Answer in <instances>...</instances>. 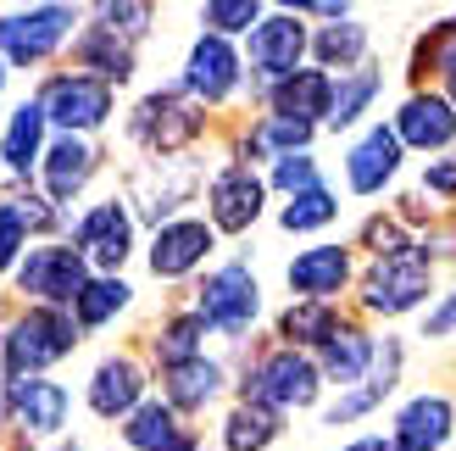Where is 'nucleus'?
<instances>
[{
  "label": "nucleus",
  "mask_w": 456,
  "mask_h": 451,
  "mask_svg": "<svg viewBox=\"0 0 456 451\" xmlns=\"http://www.w3.org/2000/svg\"><path fill=\"white\" fill-rule=\"evenodd\" d=\"M73 346H78V324L67 318V312H56V307H34L28 318L12 324L0 363H6L12 379H39V368L61 363Z\"/></svg>",
  "instance_id": "nucleus-1"
},
{
  "label": "nucleus",
  "mask_w": 456,
  "mask_h": 451,
  "mask_svg": "<svg viewBox=\"0 0 456 451\" xmlns=\"http://www.w3.org/2000/svg\"><path fill=\"white\" fill-rule=\"evenodd\" d=\"M317 379H323V368L312 363V357H301L295 346L262 357L256 368L245 373V401H262V407H312L317 401Z\"/></svg>",
  "instance_id": "nucleus-2"
},
{
  "label": "nucleus",
  "mask_w": 456,
  "mask_h": 451,
  "mask_svg": "<svg viewBox=\"0 0 456 451\" xmlns=\"http://www.w3.org/2000/svg\"><path fill=\"white\" fill-rule=\"evenodd\" d=\"M67 29H78V17L67 6H28V12H6L0 17V56L12 67H34L67 39Z\"/></svg>",
  "instance_id": "nucleus-3"
},
{
  "label": "nucleus",
  "mask_w": 456,
  "mask_h": 451,
  "mask_svg": "<svg viewBox=\"0 0 456 451\" xmlns=\"http://www.w3.org/2000/svg\"><path fill=\"white\" fill-rule=\"evenodd\" d=\"M39 106L61 134H89V128H101L111 118V84L89 78V73H61V78L45 84Z\"/></svg>",
  "instance_id": "nucleus-4"
},
{
  "label": "nucleus",
  "mask_w": 456,
  "mask_h": 451,
  "mask_svg": "<svg viewBox=\"0 0 456 451\" xmlns=\"http://www.w3.org/2000/svg\"><path fill=\"white\" fill-rule=\"evenodd\" d=\"M195 312H200L212 329H223V334H245L250 324H256V312H262L256 274H250L245 262L217 267V274L200 284V307H195Z\"/></svg>",
  "instance_id": "nucleus-5"
},
{
  "label": "nucleus",
  "mask_w": 456,
  "mask_h": 451,
  "mask_svg": "<svg viewBox=\"0 0 456 451\" xmlns=\"http://www.w3.org/2000/svg\"><path fill=\"white\" fill-rule=\"evenodd\" d=\"M89 257L73 251V245H39V251H28V262L17 267V284L22 296H34L45 307H61V301H78L84 284H89Z\"/></svg>",
  "instance_id": "nucleus-6"
},
{
  "label": "nucleus",
  "mask_w": 456,
  "mask_h": 451,
  "mask_svg": "<svg viewBox=\"0 0 456 451\" xmlns=\"http://www.w3.org/2000/svg\"><path fill=\"white\" fill-rule=\"evenodd\" d=\"M428 262L418 251L406 257H390V262H373L368 284H362V301H368V312H384V318H401V312H412L423 296H428Z\"/></svg>",
  "instance_id": "nucleus-7"
},
{
  "label": "nucleus",
  "mask_w": 456,
  "mask_h": 451,
  "mask_svg": "<svg viewBox=\"0 0 456 451\" xmlns=\"http://www.w3.org/2000/svg\"><path fill=\"white\" fill-rule=\"evenodd\" d=\"M306 45H312V34H306V22L295 17V12L262 17L256 29H250V67H256L262 78L284 84V78H295V73H301L295 62L306 56Z\"/></svg>",
  "instance_id": "nucleus-8"
},
{
  "label": "nucleus",
  "mask_w": 456,
  "mask_h": 451,
  "mask_svg": "<svg viewBox=\"0 0 456 451\" xmlns=\"http://www.w3.org/2000/svg\"><path fill=\"white\" fill-rule=\"evenodd\" d=\"M212 240H217V229H212V223H200V217L162 223L156 240H151V274L156 279H184V274H195V267L207 262Z\"/></svg>",
  "instance_id": "nucleus-9"
},
{
  "label": "nucleus",
  "mask_w": 456,
  "mask_h": 451,
  "mask_svg": "<svg viewBox=\"0 0 456 451\" xmlns=\"http://www.w3.org/2000/svg\"><path fill=\"white\" fill-rule=\"evenodd\" d=\"M78 251L89 262L111 267V274L128 262V251H134V217H128L123 201H101V207L84 212V223H78Z\"/></svg>",
  "instance_id": "nucleus-10"
},
{
  "label": "nucleus",
  "mask_w": 456,
  "mask_h": 451,
  "mask_svg": "<svg viewBox=\"0 0 456 451\" xmlns=\"http://www.w3.org/2000/svg\"><path fill=\"white\" fill-rule=\"evenodd\" d=\"M234 84H240V51L223 34H200L190 62H184V89L200 101H228Z\"/></svg>",
  "instance_id": "nucleus-11"
},
{
  "label": "nucleus",
  "mask_w": 456,
  "mask_h": 451,
  "mask_svg": "<svg viewBox=\"0 0 456 451\" xmlns=\"http://www.w3.org/2000/svg\"><path fill=\"white\" fill-rule=\"evenodd\" d=\"M395 173H401V140H395V128L379 123V128H368V134L351 145V156H346V178H351L356 195H379Z\"/></svg>",
  "instance_id": "nucleus-12"
},
{
  "label": "nucleus",
  "mask_w": 456,
  "mask_h": 451,
  "mask_svg": "<svg viewBox=\"0 0 456 451\" xmlns=\"http://www.w3.org/2000/svg\"><path fill=\"white\" fill-rule=\"evenodd\" d=\"M262 195L267 190L250 168H223L212 178V229H228V234L250 229V223L262 217Z\"/></svg>",
  "instance_id": "nucleus-13"
},
{
  "label": "nucleus",
  "mask_w": 456,
  "mask_h": 451,
  "mask_svg": "<svg viewBox=\"0 0 456 451\" xmlns=\"http://www.w3.org/2000/svg\"><path fill=\"white\" fill-rule=\"evenodd\" d=\"M395 140L418 151H445L456 140V106L445 95H412L395 111Z\"/></svg>",
  "instance_id": "nucleus-14"
},
{
  "label": "nucleus",
  "mask_w": 456,
  "mask_h": 451,
  "mask_svg": "<svg viewBox=\"0 0 456 451\" xmlns=\"http://www.w3.org/2000/svg\"><path fill=\"white\" fill-rule=\"evenodd\" d=\"M329 111H334V78L323 73V67H301L295 78L273 84V118H289V123L312 128L317 118L329 123Z\"/></svg>",
  "instance_id": "nucleus-15"
},
{
  "label": "nucleus",
  "mask_w": 456,
  "mask_h": 451,
  "mask_svg": "<svg viewBox=\"0 0 456 451\" xmlns=\"http://www.w3.org/2000/svg\"><path fill=\"white\" fill-rule=\"evenodd\" d=\"M140 396H145V373H140V363H128V357H106L95 368V379H89V407L101 418H134L145 407Z\"/></svg>",
  "instance_id": "nucleus-16"
},
{
  "label": "nucleus",
  "mask_w": 456,
  "mask_h": 451,
  "mask_svg": "<svg viewBox=\"0 0 456 451\" xmlns=\"http://www.w3.org/2000/svg\"><path fill=\"white\" fill-rule=\"evenodd\" d=\"M284 279H289L295 296L329 301V296H339V284L351 279V251H346V245H312V251H301L289 262Z\"/></svg>",
  "instance_id": "nucleus-17"
},
{
  "label": "nucleus",
  "mask_w": 456,
  "mask_h": 451,
  "mask_svg": "<svg viewBox=\"0 0 456 451\" xmlns=\"http://www.w3.org/2000/svg\"><path fill=\"white\" fill-rule=\"evenodd\" d=\"M451 401L445 396H412L395 413V451H440L451 440Z\"/></svg>",
  "instance_id": "nucleus-18"
},
{
  "label": "nucleus",
  "mask_w": 456,
  "mask_h": 451,
  "mask_svg": "<svg viewBox=\"0 0 456 451\" xmlns=\"http://www.w3.org/2000/svg\"><path fill=\"white\" fill-rule=\"evenodd\" d=\"M200 134V118L178 101V95H151L140 111H134V140H145L151 151H173Z\"/></svg>",
  "instance_id": "nucleus-19"
},
{
  "label": "nucleus",
  "mask_w": 456,
  "mask_h": 451,
  "mask_svg": "<svg viewBox=\"0 0 456 451\" xmlns=\"http://www.w3.org/2000/svg\"><path fill=\"white\" fill-rule=\"evenodd\" d=\"M12 413H17V423L28 435H39V440H51V435H61V423H67V390L61 385H51V379H17L12 385Z\"/></svg>",
  "instance_id": "nucleus-20"
},
{
  "label": "nucleus",
  "mask_w": 456,
  "mask_h": 451,
  "mask_svg": "<svg viewBox=\"0 0 456 451\" xmlns=\"http://www.w3.org/2000/svg\"><path fill=\"white\" fill-rule=\"evenodd\" d=\"M89 178H95V151H89L78 134H61V140L45 151V190H51V201H73Z\"/></svg>",
  "instance_id": "nucleus-21"
},
{
  "label": "nucleus",
  "mask_w": 456,
  "mask_h": 451,
  "mask_svg": "<svg viewBox=\"0 0 456 451\" xmlns=\"http://www.w3.org/2000/svg\"><path fill=\"white\" fill-rule=\"evenodd\" d=\"M123 435H128L134 451H195V435L178 423V413L167 401H145V407L128 418Z\"/></svg>",
  "instance_id": "nucleus-22"
},
{
  "label": "nucleus",
  "mask_w": 456,
  "mask_h": 451,
  "mask_svg": "<svg viewBox=\"0 0 456 451\" xmlns=\"http://www.w3.org/2000/svg\"><path fill=\"white\" fill-rule=\"evenodd\" d=\"M162 385H167V407L173 413H200L223 390V368L207 363V357H190V363L162 368Z\"/></svg>",
  "instance_id": "nucleus-23"
},
{
  "label": "nucleus",
  "mask_w": 456,
  "mask_h": 451,
  "mask_svg": "<svg viewBox=\"0 0 456 451\" xmlns=\"http://www.w3.org/2000/svg\"><path fill=\"white\" fill-rule=\"evenodd\" d=\"M45 106L39 101H22L12 111V123H6V140H0V162H6V173H28L39 156H45Z\"/></svg>",
  "instance_id": "nucleus-24"
},
{
  "label": "nucleus",
  "mask_w": 456,
  "mask_h": 451,
  "mask_svg": "<svg viewBox=\"0 0 456 451\" xmlns=\"http://www.w3.org/2000/svg\"><path fill=\"white\" fill-rule=\"evenodd\" d=\"M395 368H401V346H395V340H384L373 373L362 379V390H351V396H339V401H334V407H329V423H351V418H362L368 407H379V401L395 390Z\"/></svg>",
  "instance_id": "nucleus-25"
},
{
  "label": "nucleus",
  "mask_w": 456,
  "mask_h": 451,
  "mask_svg": "<svg viewBox=\"0 0 456 451\" xmlns=\"http://www.w3.org/2000/svg\"><path fill=\"white\" fill-rule=\"evenodd\" d=\"M279 413L273 407H262V401H240L234 413H228V423H223V446L228 451H267L273 440H279Z\"/></svg>",
  "instance_id": "nucleus-26"
},
{
  "label": "nucleus",
  "mask_w": 456,
  "mask_h": 451,
  "mask_svg": "<svg viewBox=\"0 0 456 451\" xmlns=\"http://www.w3.org/2000/svg\"><path fill=\"white\" fill-rule=\"evenodd\" d=\"M78 62L89 67V73H101L106 84H123V78L134 73V51L118 39V29H106V22L78 39Z\"/></svg>",
  "instance_id": "nucleus-27"
},
{
  "label": "nucleus",
  "mask_w": 456,
  "mask_h": 451,
  "mask_svg": "<svg viewBox=\"0 0 456 451\" xmlns=\"http://www.w3.org/2000/svg\"><path fill=\"white\" fill-rule=\"evenodd\" d=\"M373 363H379V346L368 340V334H356V329H339L334 340L323 346V373L339 379V385H351V379L373 373Z\"/></svg>",
  "instance_id": "nucleus-28"
},
{
  "label": "nucleus",
  "mask_w": 456,
  "mask_h": 451,
  "mask_svg": "<svg viewBox=\"0 0 456 451\" xmlns=\"http://www.w3.org/2000/svg\"><path fill=\"white\" fill-rule=\"evenodd\" d=\"M128 296H134V290H128L118 274H106V279H89V284H84V296L73 301V312H78L84 329H101V324H111V318L128 307Z\"/></svg>",
  "instance_id": "nucleus-29"
},
{
  "label": "nucleus",
  "mask_w": 456,
  "mask_h": 451,
  "mask_svg": "<svg viewBox=\"0 0 456 451\" xmlns=\"http://www.w3.org/2000/svg\"><path fill=\"white\" fill-rule=\"evenodd\" d=\"M279 334H284V340H306V346H329L334 334H339V324H334L329 301H301V307H289V312H284Z\"/></svg>",
  "instance_id": "nucleus-30"
},
{
  "label": "nucleus",
  "mask_w": 456,
  "mask_h": 451,
  "mask_svg": "<svg viewBox=\"0 0 456 451\" xmlns=\"http://www.w3.org/2000/svg\"><path fill=\"white\" fill-rule=\"evenodd\" d=\"M306 140H312V128H306V123H289V118H262L245 151H256V156H262V151H273V156L284 162V156H301V151H306Z\"/></svg>",
  "instance_id": "nucleus-31"
},
{
  "label": "nucleus",
  "mask_w": 456,
  "mask_h": 451,
  "mask_svg": "<svg viewBox=\"0 0 456 451\" xmlns=\"http://www.w3.org/2000/svg\"><path fill=\"white\" fill-rule=\"evenodd\" d=\"M379 95V73L373 67H362L356 78H346V84H334V111H329V128H351L362 111H368V101Z\"/></svg>",
  "instance_id": "nucleus-32"
},
{
  "label": "nucleus",
  "mask_w": 456,
  "mask_h": 451,
  "mask_svg": "<svg viewBox=\"0 0 456 451\" xmlns=\"http://www.w3.org/2000/svg\"><path fill=\"white\" fill-rule=\"evenodd\" d=\"M312 45H317V62L323 67H351L368 51V29H362V22H334V29H323Z\"/></svg>",
  "instance_id": "nucleus-33"
},
{
  "label": "nucleus",
  "mask_w": 456,
  "mask_h": 451,
  "mask_svg": "<svg viewBox=\"0 0 456 451\" xmlns=\"http://www.w3.org/2000/svg\"><path fill=\"white\" fill-rule=\"evenodd\" d=\"M339 217V201L323 190V184H317V190H306V195H295L289 201V207L279 212V223H284V229L289 234H306V229H323V223H334Z\"/></svg>",
  "instance_id": "nucleus-34"
},
{
  "label": "nucleus",
  "mask_w": 456,
  "mask_h": 451,
  "mask_svg": "<svg viewBox=\"0 0 456 451\" xmlns=\"http://www.w3.org/2000/svg\"><path fill=\"white\" fill-rule=\"evenodd\" d=\"M207 318L200 312H184V318H173L167 329H162V340H156V351H162V363L173 368V363H190V357H200V340H207Z\"/></svg>",
  "instance_id": "nucleus-35"
},
{
  "label": "nucleus",
  "mask_w": 456,
  "mask_h": 451,
  "mask_svg": "<svg viewBox=\"0 0 456 451\" xmlns=\"http://www.w3.org/2000/svg\"><path fill=\"white\" fill-rule=\"evenodd\" d=\"M200 22L228 39V34H240V29H256L262 6H256V0H212V6H200Z\"/></svg>",
  "instance_id": "nucleus-36"
},
{
  "label": "nucleus",
  "mask_w": 456,
  "mask_h": 451,
  "mask_svg": "<svg viewBox=\"0 0 456 451\" xmlns=\"http://www.w3.org/2000/svg\"><path fill=\"white\" fill-rule=\"evenodd\" d=\"M273 184L289 190V201H295V195H306V190H317V162H312L306 151H301V156H284V162L273 168Z\"/></svg>",
  "instance_id": "nucleus-37"
},
{
  "label": "nucleus",
  "mask_w": 456,
  "mask_h": 451,
  "mask_svg": "<svg viewBox=\"0 0 456 451\" xmlns=\"http://www.w3.org/2000/svg\"><path fill=\"white\" fill-rule=\"evenodd\" d=\"M22 217H17V207L12 201H0V274H6V267H22L17 262V251H22Z\"/></svg>",
  "instance_id": "nucleus-38"
},
{
  "label": "nucleus",
  "mask_w": 456,
  "mask_h": 451,
  "mask_svg": "<svg viewBox=\"0 0 456 451\" xmlns=\"http://www.w3.org/2000/svg\"><path fill=\"white\" fill-rule=\"evenodd\" d=\"M362 240L379 251V262H390V257H406L412 245H406V234H401V223H384V217H373L368 229H362Z\"/></svg>",
  "instance_id": "nucleus-39"
},
{
  "label": "nucleus",
  "mask_w": 456,
  "mask_h": 451,
  "mask_svg": "<svg viewBox=\"0 0 456 451\" xmlns=\"http://www.w3.org/2000/svg\"><path fill=\"white\" fill-rule=\"evenodd\" d=\"M423 190L456 195V156H440V162H428V168H423Z\"/></svg>",
  "instance_id": "nucleus-40"
},
{
  "label": "nucleus",
  "mask_w": 456,
  "mask_h": 451,
  "mask_svg": "<svg viewBox=\"0 0 456 451\" xmlns=\"http://www.w3.org/2000/svg\"><path fill=\"white\" fill-rule=\"evenodd\" d=\"M456 329V296H445L435 312H428V334H435V340H440V334H451Z\"/></svg>",
  "instance_id": "nucleus-41"
},
{
  "label": "nucleus",
  "mask_w": 456,
  "mask_h": 451,
  "mask_svg": "<svg viewBox=\"0 0 456 451\" xmlns=\"http://www.w3.org/2000/svg\"><path fill=\"white\" fill-rule=\"evenodd\" d=\"M440 67H445V84H451V106H456V45L440 56Z\"/></svg>",
  "instance_id": "nucleus-42"
},
{
  "label": "nucleus",
  "mask_w": 456,
  "mask_h": 451,
  "mask_svg": "<svg viewBox=\"0 0 456 451\" xmlns=\"http://www.w3.org/2000/svg\"><path fill=\"white\" fill-rule=\"evenodd\" d=\"M346 451H395V440H356V446H346Z\"/></svg>",
  "instance_id": "nucleus-43"
},
{
  "label": "nucleus",
  "mask_w": 456,
  "mask_h": 451,
  "mask_svg": "<svg viewBox=\"0 0 456 451\" xmlns=\"http://www.w3.org/2000/svg\"><path fill=\"white\" fill-rule=\"evenodd\" d=\"M0 89H6V62H0Z\"/></svg>",
  "instance_id": "nucleus-44"
}]
</instances>
